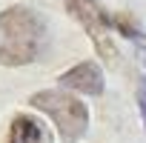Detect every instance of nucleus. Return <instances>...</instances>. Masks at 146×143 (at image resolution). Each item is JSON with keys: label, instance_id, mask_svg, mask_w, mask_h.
Segmentation results:
<instances>
[{"label": "nucleus", "instance_id": "f257e3e1", "mask_svg": "<svg viewBox=\"0 0 146 143\" xmlns=\"http://www.w3.org/2000/svg\"><path fill=\"white\" fill-rule=\"evenodd\" d=\"M43 37L46 26L37 12L26 6H12L0 12V63L3 66H26L37 60Z\"/></svg>", "mask_w": 146, "mask_h": 143}, {"label": "nucleus", "instance_id": "f03ea898", "mask_svg": "<svg viewBox=\"0 0 146 143\" xmlns=\"http://www.w3.org/2000/svg\"><path fill=\"white\" fill-rule=\"evenodd\" d=\"M32 106L40 109L43 115H49L57 126V132L63 134V140H80L89 129V109L66 92H37L32 95Z\"/></svg>", "mask_w": 146, "mask_h": 143}, {"label": "nucleus", "instance_id": "7ed1b4c3", "mask_svg": "<svg viewBox=\"0 0 146 143\" xmlns=\"http://www.w3.org/2000/svg\"><path fill=\"white\" fill-rule=\"evenodd\" d=\"M69 9H72V15L86 26V32L92 34V40L100 49V54L106 60H112L115 57V46L106 40V32H112L109 29L112 26V17L106 12H100V6L95 3V0H69Z\"/></svg>", "mask_w": 146, "mask_h": 143}, {"label": "nucleus", "instance_id": "20e7f679", "mask_svg": "<svg viewBox=\"0 0 146 143\" xmlns=\"http://www.w3.org/2000/svg\"><path fill=\"white\" fill-rule=\"evenodd\" d=\"M60 86L83 92V95H100L103 92V72L98 63H78L66 75H60Z\"/></svg>", "mask_w": 146, "mask_h": 143}, {"label": "nucleus", "instance_id": "39448f33", "mask_svg": "<svg viewBox=\"0 0 146 143\" xmlns=\"http://www.w3.org/2000/svg\"><path fill=\"white\" fill-rule=\"evenodd\" d=\"M6 143H52V134H49V129H46L37 117H32V115H17V117L9 123Z\"/></svg>", "mask_w": 146, "mask_h": 143}, {"label": "nucleus", "instance_id": "423d86ee", "mask_svg": "<svg viewBox=\"0 0 146 143\" xmlns=\"http://www.w3.org/2000/svg\"><path fill=\"white\" fill-rule=\"evenodd\" d=\"M137 103H140V115H143V123H146V80H140V89H137Z\"/></svg>", "mask_w": 146, "mask_h": 143}, {"label": "nucleus", "instance_id": "0eeeda50", "mask_svg": "<svg viewBox=\"0 0 146 143\" xmlns=\"http://www.w3.org/2000/svg\"><path fill=\"white\" fill-rule=\"evenodd\" d=\"M143 66H146V52H143Z\"/></svg>", "mask_w": 146, "mask_h": 143}]
</instances>
